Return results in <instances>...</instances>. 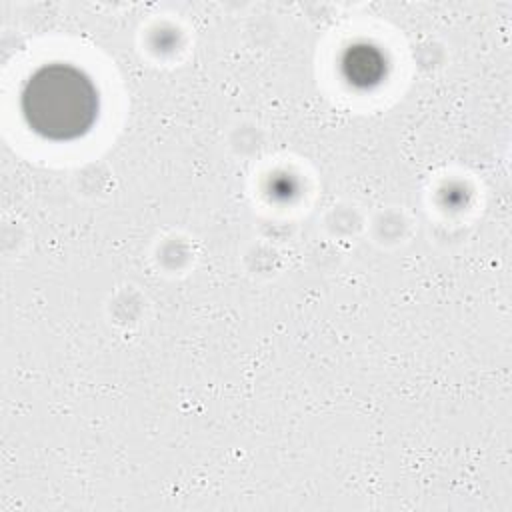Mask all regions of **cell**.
<instances>
[{"label": "cell", "instance_id": "1", "mask_svg": "<svg viewBox=\"0 0 512 512\" xmlns=\"http://www.w3.org/2000/svg\"><path fill=\"white\" fill-rule=\"evenodd\" d=\"M22 110L36 132L56 140L74 138L96 116V92L74 68L50 66L26 84Z\"/></svg>", "mask_w": 512, "mask_h": 512}]
</instances>
